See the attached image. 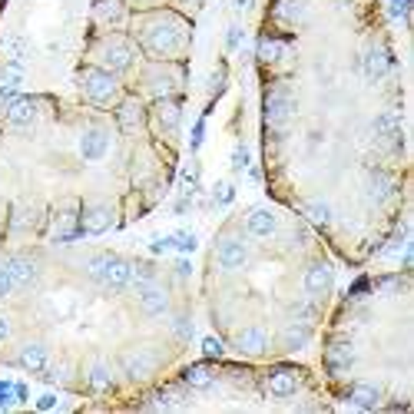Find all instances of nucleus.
Wrapping results in <instances>:
<instances>
[{
    "instance_id": "nucleus-1",
    "label": "nucleus",
    "mask_w": 414,
    "mask_h": 414,
    "mask_svg": "<svg viewBox=\"0 0 414 414\" xmlns=\"http://www.w3.org/2000/svg\"><path fill=\"white\" fill-rule=\"evenodd\" d=\"M140 44L156 60H176L186 53L189 27H186V20H179L176 13H146L140 20Z\"/></svg>"
},
{
    "instance_id": "nucleus-2",
    "label": "nucleus",
    "mask_w": 414,
    "mask_h": 414,
    "mask_svg": "<svg viewBox=\"0 0 414 414\" xmlns=\"http://www.w3.org/2000/svg\"><path fill=\"white\" fill-rule=\"evenodd\" d=\"M86 275L93 282H100L103 288H109V292H126L133 285V262L103 252V255H93L86 262Z\"/></svg>"
},
{
    "instance_id": "nucleus-3",
    "label": "nucleus",
    "mask_w": 414,
    "mask_h": 414,
    "mask_svg": "<svg viewBox=\"0 0 414 414\" xmlns=\"http://www.w3.org/2000/svg\"><path fill=\"white\" fill-rule=\"evenodd\" d=\"M80 90L86 96V103H93V107H113V103H119L116 73L100 70V67H86L80 73Z\"/></svg>"
},
{
    "instance_id": "nucleus-4",
    "label": "nucleus",
    "mask_w": 414,
    "mask_h": 414,
    "mask_svg": "<svg viewBox=\"0 0 414 414\" xmlns=\"http://www.w3.org/2000/svg\"><path fill=\"white\" fill-rule=\"evenodd\" d=\"M93 60L100 70H109V73H123L133 67V60H136V47H133L126 36H107L100 47L93 50Z\"/></svg>"
},
{
    "instance_id": "nucleus-5",
    "label": "nucleus",
    "mask_w": 414,
    "mask_h": 414,
    "mask_svg": "<svg viewBox=\"0 0 414 414\" xmlns=\"http://www.w3.org/2000/svg\"><path fill=\"white\" fill-rule=\"evenodd\" d=\"M119 368H123V375L130 381H149L153 378V371L159 368V352L149 348V345H136L130 352H123L119 355Z\"/></svg>"
},
{
    "instance_id": "nucleus-6",
    "label": "nucleus",
    "mask_w": 414,
    "mask_h": 414,
    "mask_svg": "<svg viewBox=\"0 0 414 414\" xmlns=\"http://www.w3.org/2000/svg\"><path fill=\"white\" fill-rule=\"evenodd\" d=\"M295 116V96L288 86H272L265 93V123L269 130H285Z\"/></svg>"
},
{
    "instance_id": "nucleus-7",
    "label": "nucleus",
    "mask_w": 414,
    "mask_h": 414,
    "mask_svg": "<svg viewBox=\"0 0 414 414\" xmlns=\"http://www.w3.org/2000/svg\"><path fill=\"white\" fill-rule=\"evenodd\" d=\"M215 262H219V269H225V272H236V269H242L248 262V248L242 239L236 236H222L219 242H215Z\"/></svg>"
},
{
    "instance_id": "nucleus-8",
    "label": "nucleus",
    "mask_w": 414,
    "mask_h": 414,
    "mask_svg": "<svg viewBox=\"0 0 414 414\" xmlns=\"http://www.w3.org/2000/svg\"><path fill=\"white\" fill-rule=\"evenodd\" d=\"M136 298H140V308L146 315H166L169 312V292H166L163 285L149 279V282H140L136 285Z\"/></svg>"
},
{
    "instance_id": "nucleus-9",
    "label": "nucleus",
    "mask_w": 414,
    "mask_h": 414,
    "mask_svg": "<svg viewBox=\"0 0 414 414\" xmlns=\"http://www.w3.org/2000/svg\"><path fill=\"white\" fill-rule=\"evenodd\" d=\"M113 222H116V215H113L109 206H86V209L80 213L83 236H103V232L113 229Z\"/></svg>"
},
{
    "instance_id": "nucleus-10",
    "label": "nucleus",
    "mask_w": 414,
    "mask_h": 414,
    "mask_svg": "<svg viewBox=\"0 0 414 414\" xmlns=\"http://www.w3.org/2000/svg\"><path fill=\"white\" fill-rule=\"evenodd\" d=\"M242 229H246L252 239H269L279 232V219H275L269 209H248L246 219H242Z\"/></svg>"
},
{
    "instance_id": "nucleus-11",
    "label": "nucleus",
    "mask_w": 414,
    "mask_h": 414,
    "mask_svg": "<svg viewBox=\"0 0 414 414\" xmlns=\"http://www.w3.org/2000/svg\"><path fill=\"white\" fill-rule=\"evenodd\" d=\"M345 401L352 404V408H361V411H375L381 404V388L371 385V381H355L348 388V394H345Z\"/></svg>"
},
{
    "instance_id": "nucleus-12",
    "label": "nucleus",
    "mask_w": 414,
    "mask_h": 414,
    "mask_svg": "<svg viewBox=\"0 0 414 414\" xmlns=\"http://www.w3.org/2000/svg\"><path fill=\"white\" fill-rule=\"evenodd\" d=\"M361 70H365V76L371 83L385 80L391 73V53L385 47H368L365 57H361Z\"/></svg>"
},
{
    "instance_id": "nucleus-13",
    "label": "nucleus",
    "mask_w": 414,
    "mask_h": 414,
    "mask_svg": "<svg viewBox=\"0 0 414 414\" xmlns=\"http://www.w3.org/2000/svg\"><path fill=\"white\" fill-rule=\"evenodd\" d=\"M236 348L239 355H265V348H269V335H265V328L262 325H248V328H242L236 335Z\"/></svg>"
},
{
    "instance_id": "nucleus-14",
    "label": "nucleus",
    "mask_w": 414,
    "mask_h": 414,
    "mask_svg": "<svg viewBox=\"0 0 414 414\" xmlns=\"http://www.w3.org/2000/svg\"><path fill=\"white\" fill-rule=\"evenodd\" d=\"M335 282V272H331V265L325 262H315V265H308L305 275H302V285H305L308 295H325Z\"/></svg>"
},
{
    "instance_id": "nucleus-15",
    "label": "nucleus",
    "mask_w": 414,
    "mask_h": 414,
    "mask_svg": "<svg viewBox=\"0 0 414 414\" xmlns=\"http://www.w3.org/2000/svg\"><path fill=\"white\" fill-rule=\"evenodd\" d=\"M295 391H298V375L292 368H279V371H272L265 378V394L269 398H292Z\"/></svg>"
},
{
    "instance_id": "nucleus-16",
    "label": "nucleus",
    "mask_w": 414,
    "mask_h": 414,
    "mask_svg": "<svg viewBox=\"0 0 414 414\" xmlns=\"http://www.w3.org/2000/svg\"><path fill=\"white\" fill-rule=\"evenodd\" d=\"M4 269L11 272L13 285L17 288H30V285L36 282V275H40V269H36L34 259H24V255H13V259L4 262Z\"/></svg>"
},
{
    "instance_id": "nucleus-17",
    "label": "nucleus",
    "mask_w": 414,
    "mask_h": 414,
    "mask_svg": "<svg viewBox=\"0 0 414 414\" xmlns=\"http://www.w3.org/2000/svg\"><path fill=\"white\" fill-rule=\"evenodd\" d=\"M394 196V179H391L388 169H371L368 173V199L375 206H385V202Z\"/></svg>"
},
{
    "instance_id": "nucleus-18",
    "label": "nucleus",
    "mask_w": 414,
    "mask_h": 414,
    "mask_svg": "<svg viewBox=\"0 0 414 414\" xmlns=\"http://www.w3.org/2000/svg\"><path fill=\"white\" fill-rule=\"evenodd\" d=\"M352 365H355V348L348 342H331L325 348V368H328L331 375H342Z\"/></svg>"
},
{
    "instance_id": "nucleus-19",
    "label": "nucleus",
    "mask_w": 414,
    "mask_h": 414,
    "mask_svg": "<svg viewBox=\"0 0 414 414\" xmlns=\"http://www.w3.org/2000/svg\"><path fill=\"white\" fill-rule=\"evenodd\" d=\"M109 149V136L103 130H86L80 136V156L86 163H96V159H103Z\"/></svg>"
},
{
    "instance_id": "nucleus-20",
    "label": "nucleus",
    "mask_w": 414,
    "mask_h": 414,
    "mask_svg": "<svg viewBox=\"0 0 414 414\" xmlns=\"http://www.w3.org/2000/svg\"><path fill=\"white\" fill-rule=\"evenodd\" d=\"M86 388L90 391L113 388V371H109L107 358H90V365H86Z\"/></svg>"
},
{
    "instance_id": "nucleus-21",
    "label": "nucleus",
    "mask_w": 414,
    "mask_h": 414,
    "mask_svg": "<svg viewBox=\"0 0 414 414\" xmlns=\"http://www.w3.org/2000/svg\"><path fill=\"white\" fill-rule=\"evenodd\" d=\"M20 368H27V371H44V368L50 365V355H47V345H40V342H30V345H24L20 348Z\"/></svg>"
},
{
    "instance_id": "nucleus-22",
    "label": "nucleus",
    "mask_w": 414,
    "mask_h": 414,
    "mask_svg": "<svg viewBox=\"0 0 414 414\" xmlns=\"http://www.w3.org/2000/svg\"><path fill=\"white\" fill-rule=\"evenodd\" d=\"M34 119H36V103L30 100V96H20L17 103L7 107V123H11V126H20V130H24V126H30Z\"/></svg>"
},
{
    "instance_id": "nucleus-23",
    "label": "nucleus",
    "mask_w": 414,
    "mask_h": 414,
    "mask_svg": "<svg viewBox=\"0 0 414 414\" xmlns=\"http://www.w3.org/2000/svg\"><path fill=\"white\" fill-rule=\"evenodd\" d=\"M156 123H159V130L169 133V136L179 130V103L176 100L163 96V100L156 103Z\"/></svg>"
},
{
    "instance_id": "nucleus-24",
    "label": "nucleus",
    "mask_w": 414,
    "mask_h": 414,
    "mask_svg": "<svg viewBox=\"0 0 414 414\" xmlns=\"http://www.w3.org/2000/svg\"><path fill=\"white\" fill-rule=\"evenodd\" d=\"M308 335H312V328H308L305 321H292V325L282 331V348L285 352H298V348H305Z\"/></svg>"
},
{
    "instance_id": "nucleus-25",
    "label": "nucleus",
    "mask_w": 414,
    "mask_h": 414,
    "mask_svg": "<svg viewBox=\"0 0 414 414\" xmlns=\"http://www.w3.org/2000/svg\"><path fill=\"white\" fill-rule=\"evenodd\" d=\"M119 126L126 133H136L142 126V103L140 100H123L119 107Z\"/></svg>"
},
{
    "instance_id": "nucleus-26",
    "label": "nucleus",
    "mask_w": 414,
    "mask_h": 414,
    "mask_svg": "<svg viewBox=\"0 0 414 414\" xmlns=\"http://www.w3.org/2000/svg\"><path fill=\"white\" fill-rule=\"evenodd\" d=\"M182 381H186L189 388H209V385H213V368L209 365H192V368H186Z\"/></svg>"
},
{
    "instance_id": "nucleus-27",
    "label": "nucleus",
    "mask_w": 414,
    "mask_h": 414,
    "mask_svg": "<svg viewBox=\"0 0 414 414\" xmlns=\"http://www.w3.org/2000/svg\"><path fill=\"white\" fill-rule=\"evenodd\" d=\"M282 53H285L282 40H272V36H262L259 40V60L262 63H275V60H282Z\"/></svg>"
},
{
    "instance_id": "nucleus-28",
    "label": "nucleus",
    "mask_w": 414,
    "mask_h": 414,
    "mask_svg": "<svg viewBox=\"0 0 414 414\" xmlns=\"http://www.w3.org/2000/svg\"><path fill=\"white\" fill-rule=\"evenodd\" d=\"M305 219L312 225H328L331 222V209H328V202H308L305 206Z\"/></svg>"
},
{
    "instance_id": "nucleus-29",
    "label": "nucleus",
    "mask_w": 414,
    "mask_h": 414,
    "mask_svg": "<svg viewBox=\"0 0 414 414\" xmlns=\"http://www.w3.org/2000/svg\"><path fill=\"white\" fill-rule=\"evenodd\" d=\"M232 199H236V186H232V182H215L213 186V206L215 209L232 206Z\"/></svg>"
},
{
    "instance_id": "nucleus-30",
    "label": "nucleus",
    "mask_w": 414,
    "mask_h": 414,
    "mask_svg": "<svg viewBox=\"0 0 414 414\" xmlns=\"http://www.w3.org/2000/svg\"><path fill=\"white\" fill-rule=\"evenodd\" d=\"M292 319L312 325V321L319 319V312H315V305H312V302H298V305H292Z\"/></svg>"
},
{
    "instance_id": "nucleus-31",
    "label": "nucleus",
    "mask_w": 414,
    "mask_h": 414,
    "mask_svg": "<svg viewBox=\"0 0 414 414\" xmlns=\"http://www.w3.org/2000/svg\"><path fill=\"white\" fill-rule=\"evenodd\" d=\"M169 242H173V248H179L182 255L196 252V236H192V232H176V236H169Z\"/></svg>"
},
{
    "instance_id": "nucleus-32",
    "label": "nucleus",
    "mask_w": 414,
    "mask_h": 414,
    "mask_svg": "<svg viewBox=\"0 0 414 414\" xmlns=\"http://www.w3.org/2000/svg\"><path fill=\"white\" fill-rule=\"evenodd\" d=\"M173 335H176L182 345L192 342V321L189 319H176V321H173Z\"/></svg>"
},
{
    "instance_id": "nucleus-33",
    "label": "nucleus",
    "mask_w": 414,
    "mask_h": 414,
    "mask_svg": "<svg viewBox=\"0 0 414 414\" xmlns=\"http://www.w3.org/2000/svg\"><path fill=\"white\" fill-rule=\"evenodd\" d=\"M20 86H11V83H4V86H0V107L7 109L11 107V103H17V100H20Z\"/></svg>"
},
{
    "instance_id": "nucleus-34",
    "label": "nucleus",
    "mask_w": 414,
    "mask_h": 414,
    "mask_svg": "<svg viewBox=\"0 0 414 414\" xmlns=\"http://www.w3.org/2000/svg\"><path fill=\"white\" fill-rule=\"evenodd\" d=\"M202 352H206V358H222V342L213 338V335H206L202 338Z\"/></svg>"
},
{
    "instance_id": "nucleus-35",
    "label": "nucleus",
    "mask_w": 414,
    "mask_h": 414,
    "mask_svg": "<svg viewBox=\"0 0 414 414\" xmlns=\"http://www.w3.org/2000/svg\"><path fill=\"white\" fill-rule=\"evenodd\" d=\"M242 47V27H229V34H225V50L232 53V50Z\"/></svg>"
},
{
    "instance_id": "nucleus-36",
    "label": "nucleus",
    "mask_w": 414,
    "mask_h": 414,
    "mask_svg": "<svg viewBox=\"0 0 414 414\" xmlns=\"http://www.w3.org/2000/svg\"><path fill=\"white\" fill-rule=\"evenodd\" d=\"M182 186H186V189H196V186H199V166H186V169H182Z\"/></svg>"
},
{
    "instance_id": "nucleus-37",
    "label": "nucleus",
    "mask_w": 414,
    "mask_h": 414,
    "mask_svg": "<svg viewBox=\"0 0 414 414\" xmlns=\"http://www.w3.org/2000/svg\"><path fill=\"white\" fill-rule=\"evenodd\" d=\"M13 288H17V285H13L11 272H7V269H4V262H0V298H7Z\"/></svg>"
},
{
    "instance_id": "nucleus-38",
    "label": "nucleus",
    "mask_w": 414,
    "mask_h": 414,
    "mask_svg": "<svg viewBox=\"0 0 414 414\" xmlns=\"http://www.w3.org/2000/svg\"><path fill=\"white\" fill-rule=\"evenodd\" d=\"M202 140H206V119H199V123L192 126V140H189V149H192V153H196V149L202 146Z\"/></svg>"
},
{
    "instance_id": "nucleus-39",
    "label": "nucleus",
    "mask_w": 414,
    "mask_h": 414,
    "mask_svg": "<svg viewBox=\"0 0 414 414\" xmlns=\"http://www.w3.org/2000/svg\"><path fill=\"white\" fill-rule=\"evenodd\" d=\"M248 166V146H236L232 153V169H246Z\"/></svg>"
},
{
    "instance_id": "nucleus-40",
    "label": "nucleus",
    "mask_w": 414,
    "mask_h": 414,
    "mask_svg": "<svg viewBox=\"0 0 414 414\" xmlns=\"http://www.w3.org/2000/svg\"><path fill=\"white\" fill-rule=\"evenodd\" d=\"M404 13H408V0H391V17L404 20Z\"/></svg>"
},
{
    "instance_id": "nucleus-41",
    "label": "nucleus",
    "mask_w": 414,
    "mask_h": 414,
    "mask_svg": "<svg viewBox=\"0 0 414 414\" xmlns=\"http://www.w3.org/2000/svg\"><path fill=\"white\" fill-rule=\"evenodd\" d=\"M13 398H17V404H24L30 398V388H27L24 381H13Z\"/></svg>"
},
{
    "instance_id": "nucleus-42",
    "label": "nucleus",
    "mask_w": 414,
    "mask_h": 414,
    "mask_svg": "<svg viewBox=\"0 0 414 414\" xmlns=\"http://www.w3.org/2000/svg\"><path fill=\"white\" fill-rule=\"evenodd\" d=\"M169 248H173V242H169V239H156L153 246H149V252H153V255H163V252H169Z\"/></svg>"
},
{
    "instance_id": "nucleus-43",
    "label": "nucleus",
    "mask_w": 414,
    "mask_h": 414,
    "mask_svg": "<svg viewBox=\"0 0 414 414\" xmlns=\"http://www.w3.org/2000/svg\"><path fill=\"white\" fill-rule=\"evenodd\" d=\"M53 404H57V398H53V394H40V398H36V408H40V411H50Z\"/></svg>"
},
{
    "instance_id": "nucleus-44",
    "label": "nucleus",
    "mask_w": 414,
    "mask_h": 414,
    "mask_svg": "<svg viewBox=\"0 0 414 414\" xmlns=\"http://www.w3.org/2000/svg\"><path fill=\"white\" fill-rule=\"evenodd\" d=\"M176 272H179V279H189V275H192V265L186 259H179L176 262Z\"/></svg>"
},
{
    "instance_id": "nucleus-45",
    "label": "nucleus",
    "mask_w": 414,
    "mask_h": 414,
    "mask_svg": "<svg viewBox=\"0 0 414 414\" xmlns=\"http://www.w3.org/2000/svg\"><path fill=\"white\" fill-rule=\"evenodd\" d=\"M7 338H11V321H7L4 315H0V345L7 342Z\"/></svg>"
},
{
    "instance_id": "nucleus-46",
    "label": "nucleus",
    "mask_w": 414,
    "mask_h": 414,
    "mask_svg": "<svg viewBox=\"0 0 414 414\" xmlns=\"http://www.w3.org/2000/svg\"><path fill=\"white\" fill-rule=\"evenodd\" d=\"M368 288V279H358L355 285H352V295H358V292H365Z\"/></svg>"
},
{
    "instance_id": "nucleus-47",
    "label": "nucleus",
    "mask_w": 414,
    "mask_h": 414,
    "mask_svg": "<svg viewBox=\"0 0 414 414\" xmlns=\"http://www.w3.org/2000/svg\"><path fill=\"white\" fill-rule=\"evenodd\" d=\"M133 4H136V7H142V11H149V7H156L159 0H133Z\"/></svg>"
},
{
    "instance_id": "nucleus-48",
    "label": "nucleus",
    "mask_w": 414,
    "mask_h": 414,
    "mask_svg": "<svg viewBox=\"0 0 414 414\" xmlns=\"http://www.w3.org/2000/svg\"><path fill=\"white\" fill-rule=\"evenodd\" d=\"M236 7H248V0H236Z\"/></svg>"
},
{
    "instance_id": "nucleus-49",
    "label": "nucleus",
    "mask_w": 414,
    "mask_h": 414,
    "mask_svg": "<svg viewBox=\"0 0 414 414\" xmlns=\"http://www.w3.org/2000/svg\"><path fill=\"white\" fill-rule=\"evenodd\" d=\"M182 4H199V0H182Z\"/></svg>"
}]
</instances>
